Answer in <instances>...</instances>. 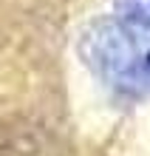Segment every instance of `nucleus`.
Returning a JSON list of instances; mask_svg holds the SVG:
<instances>
[{"label": "nucleus", "instance_id": "3", "mask_svg": "<svg viewBox=\"0 0 150 156\" xmlns=\"http://www.w3.org/2000/svg\"><path fill=\"white\" fill-rule=\"evenodd\" d=\"M142 80H150V45L142 48Z\"/></svg>", "mask_w": 150, "mask_h": 156}, {"label": "nucleus", "instance_id": "2", "mask_svg": "<svg viewBox=\"0 0 150 156\" xmlns=\"http://www.w3.org/2000/svg\"><path fill=\"white\" fill-rule=\"evenodd\" d=\"M116 12L125 26L150 29V0H116Z\"/></svg>", "mask_w": 150, "mask_h": 156}, {"label": "nucleus", "instance_id": "1", "mask_svg": "<svg viewBox=\"0 0 150 156\" xmlns=\"http://www.w3.org/2000/svg\"><path fill=\"white\" fill-rule=\"evenodd\" d=\"M82 57L93 74L113 88L142 82V48L122 20H99L82 34Z\"/></svg>", "mask_w": 150, "mask_h": 156}]
</instances>
